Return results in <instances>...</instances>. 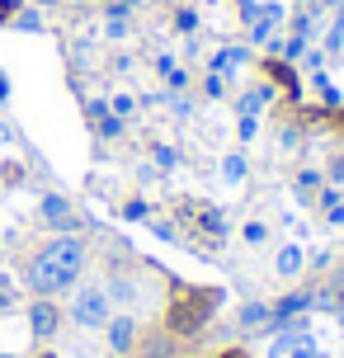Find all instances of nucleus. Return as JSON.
<instances>
[{"label":"nucleus","mask_w":344,"mask_h":358,"mask_svg":"<svg viewBox=\"0 0 344 358\" xmlns=\"http://www.w3.org/2000/svg\"><path fill=\"white\" fill-rule=\"evenodd\" d=\"M321 189H326V175H321V170H302V175H297V194H302V198L321 194Z\"/></svg>","instance_id":"nucleus-11"},{"label":"nucleus","mask_w":344,"mask_h":358,"mask_svg":"<svg viewBox=\"0 0 344 358\" xmlns=\"http://www.w3.org/2000/svg\"><path fill=\"white\" fill-rule=\"evenodd\" d=\"M113 113H118V118H127V113H132V108H137V99H132V94H113Z\"/></svg>","instance_id":"nucleus-20"},{"label":"nucleus","mask_w":344,"mask_h":358,"mask_svg":"<svg viewBox=\"0 0 344 358\" xmlns=\"http://www.w3.org/2000/svg\"><path fill=\"white\" fill-rule=\"evenodd\" d=\"M38 213H43V222H48V227H57L62 236L80 231V217L71 213V203H66L62 194H43V203H38Z\"/></svg>","instance_id":"nucleus-3"},{"label":"nucleus","mask_w":344,"mask_h":358,"mask_svg":"<svg viewBox=\"0 0 344 358\" xmlns=\"http://www.w3.org/2000/svg\"><path fill=\"white\" fill-rule=\"evenodd\" d=\"M80 268H85V241L80 236H52L43 250L24 264V283L34 297H57L66 287L80 283Z\"/></svg>","instance_id":"nucleus-1"},{"label":"nucleus","mask_w":344,"mask_h":358,"mask_svg":"<svg viewBox=\"0 0 344 358\" xmlns=\"http://www.w3.org/2000/svg\"><path fill=\"white\" fill-rule=\"evenodd\" d=\"M19 179H24V165H0V184H19Z\"/></svg>","instance_id":"nucleus-21"},{"label":"nucleus","mask_w":344,"mask_h":358,"mask_svg":"<svg viewBox=\"0 0 344 358\" xmlns=\"http://www.w3.org/2000/svg\"><path fill=\"white\" fill-rule=\"evenodd\" d=\"M269 99H273L269 85H255V90H245V94H241V104H236V108H241V118H255V113L269 104Z\"/></svg>","instance_id":"nucleus-6"},{"label":"nucleus","mask_w":344,"mask_h":358,"mask_svg":"<svg viewBox=\"0 0 344 358\" xmlns=\"http://www.w3.org/2000/svg\"><path fill=\"white\" fill-rule=\"evenodd\" d=\"M57 325H62V311L52 306V297H38V302L29 306V330H34L38 340H52Z\"/></svg>","instance_id":"nucleus-5"},{"label":"nucleus","mask_w":344,"mask_h":358,"mask_svg":"<svg viewBox=\"0 0 344 358\" xmlns=\"http://www.w3.org/2000/svg\"><path fill=\"white\" fill-rule=\"evenodd\" d=\"M10 99V80H5V71H0V104Z\"/></svg>","instance_id":"nucleus-28"},{"label":"nucleus","mask_w":344,"mask_h":358,"mask_svg":"<svg viewBox=\"0 0 344 358\" xmlns=\"http://www.w3.org/2000/svg\"><path fill=\"white\" fill-rule=\"evenodd\" d=\"M245 57H250L245 48H222V52L213 57V71H217V76H231V71H241V66H245Z\"/></svg>","instance_id":"nucleus-7"},{"label":"nucleus","mask_w":344,"mask_h":358,"mask_svg":"<svg viewBox=\"0 0 344 358\" xmlns=\"http://www.w3.org/2000/svg\"><path fill=\"white\" fill-rule=\"evenodd\" d=\"M222 358H245V354H241V349H236V354H222Z\"/></svg>","instance_id":"nucleus-31"},{"label":"nucleus","mask_w":344,"mask_h":358,"mask_svg":"<svg viewBox=\"0 0 344 358\" xmlns=\"http://www.w3.org/2000/svg\"><path fill=\"white\" fill-rule=\"evenodd\" d=\"M245 170H250V165H245V156H241V151H231V156L222 161V179H227V184H241V179H245Z\"/></svg>","instance_id":"nucleus-10"},{"label":"nucleus","mask_w":344,"mask_h":358,"mask_svg":"<svg viewBox=\"0 0 344 358\" xmlns=\"http://www.w3.org/2000/svg\"><path fill=\"white\" fill-rule=\"evenodd\" d=\"M99 137H123V118H118V113H104V118H99Z\"/></svg>","instance_id":"nucleus-14"},{"label":"nucleus","mask_w":344,"mask_h":358,"mask_svg":"<svg viewBox=\"0 0 344 358\" xmlns=\"http://www.w3.org/2000/svg\"><path fill=\"white\" fill-rule=\"evenodd\" d=\"M85 113H90L94 123H99V118H104V113H109V104H104V99H90V104H85Z\"/></svg>","instance_id":"nucleus-25"},{"label":"nucleus","mask_w":344,"mask_h":358,"mask_svg":"<svg viewBox=\"0 0 344 358\" xmlns=\"http://www.w3.org/2000/svg\"><path fill=\"white\" fill-rule=\"evenodd\" d=\"M264 321H269V306H259V302L241 306V325H245V330H259Z\"/></svg>","instance_id":"nucleus-12"},{"label":"nucleus","mask_w":344,"mask_h":358,"mask_svg":"<svg viewBox=\"0 0 344 358\" xmlns=\"http://www.w3.org/2000/svg\"><path fill=\"white\" fill-rule=\"evenodd\" d=\"M132 335H137L132 316H109V344H113V349H127V344H132Z\"/></svg>","instance_id":"nucleus-8"},{"label":"nucleus","mask_w":344,"mask_h":358,"mask_svg":"<svg viewBox=\"0 0 344 358\" xmlns=\"http://www.w3.org/2000/svg\"><path fill=\"white\" fill-rule=\"evenodd\" d=\"M5 142H10V127H5V123H0V146H5Z\"/></svg>","instance_id":"nucleus-29"},{"label":"nucleus","mask_w":344,"mask_h":358,"mask_svg":"<svg viewBox=\"0 0 344 358\" xmlns=\"http://www.w3.org/2000/svg\"><path fill=\"white\" fill-rule=\"evenodd\" d=\"M151 156H156V165H161V170H175V161H180V156H175V146H156Z\"/></svg>","instance_id":"nucleus-19"},{"label":"nucleus","mask_w":344,"mask_h":358,"mask_svg":"<svg viewBox=\"0 0 344 358\" xmlns=\"http://www.w3.org/2000/svg\"><path fill=\"white\" fill-rule=\"evenodd\" d=\"M38 358H57V354H52V349H48V354H38Z\"/></svg>","instance_id":"nucleus-32"},{"label":"nucleus","mask_w":344,"mask_h":358,"mask_svg":"<svg viewBox=\"0 0 344 358\" xmlns=\"http://www.w3.org/2000/svg\"><path fill=\"white\" fill-rule=\"evenodd\" d=\"M203 94H208V99H222V94H227V76L208 71V80H203Z\"/></svg>","instance_id":"nucleus-15"},{"label":"nucleus","mask_w":344,"mask_h":358,"mask_svg":"<svg viewBox=\"0 0 344 358\" xmlns=\"http://www.w3.org/2000/svg\"><path fill=\"white\" fill-rule=\"evenodd\" d=\"M194 24H199V15H194V10H180V29L184 34H194Z\"/></svg>","instance_id":"nucleus-27"},{"label":"nucleus","mask_w":344,"mask_h":358,"mask_svg":"<svg viewBox=\"0 0 344 358\" xmlns=\"http://www.w3.org/2000/svg\"><path fill=\"white\" fill-rule=\"evenodd\" d=\"M330 189H340V184H344V156H335V161H330Z\"/></svg>","instance_id":"nucleus-22"},{"label":"nucleus","mask_w":344,"mask_h":358,"mask_svg":"<svg viewBox=\"0 0 344 358\" xmlns=\"http://www.w3.org/2000/svg\"><path fill=\"white\" fill-rule=\"evenodd\" d=\"M203 227H208V231H227V222H222V213H213V208H208V213H203Z\"/></svg>","instance_id":"nucleus-23"},{"label":"nucleus","mask_w":344,"mask_h":358,"mask_svg":"<svg viewBox=\"0 0 344 358\" xmlns=\"http://www.w3.org/2000/svg\"><path fill=\"white\" fill-rule=\"evenodd\" d=\"M283 57H288V62H302V57H307V38H297V34H292L288 43H283Z\"/></svg>","instance_id":"nucleus-16"},{"label":"nucleus","mask_w":344,"mask_h":358,"mask_svg":"<svg viewBox=\"0 0 344 358\" xmlns=\"http://www.w3.org/2000/svg\"><path fill=\"white\" fill-rule=\"evenodd\" d=\"M269 358H316V340L307 330H283V335H273Z\"/></svg>","instance_id":"nucleus-4"},{"label":"nucleus","mask_w":344,"mask_h":358,"mask_svg":"<svg viewBox=\"0 0 344 358\" xmlns=\"http://www.w3.org/2000/svg\"><path fill=\"white\" fill-rule=\"evenodd\" d=\"M71 321L80 325V330L109 325V292H104V287H80L71 297Z\"/></svg>","instance_id":"nucleus-2"},{"label":"nucleus","mask_w":344,"mask_h":358,"mask_svg":"<svg viewBox=\"0 0 344 358\" xmlns=\"http://www.w3.org/2000/svg\"><path fill=\"white\" fill-rule=\"evenodd\" d=\"M146 222H151V217H146ZM151 231H156V241H165V245H175V241H180V231H175L170 222H151Z\"/></svg>","instance_id":"nucleus-17"},{"label":"nucleus","mask_w":344,"mask_h":358,"mask_svg":"<svg viewBox=\"0 0 344 358\" xmlns=\"http://www.w3.org/2000/svg\"><path fill=\"white\" fill-rule=\"evenodd\" d=\"M273 268H278L283 278H292V273L302 268V250H297V245H283V250L273 255Z\"/></svg>","instance_id":"nucleus-9"},{"label":"nucleus","mask_w":344,"mask_h":358,"mask_svg":"<svg viewBox=\"0 0 344 358\" xmlns=\"http://www.w3.org/2000/svg\"><path fill=\"white\" fill-rule=\"evenodd\" d=\"M123 217H127V222H146L151 213H146V203H142V198H132V203H123Z\"/></svg>","instance_id":"nucleus-18"},{"label":"nucleus","mask_w":344,"mask_h":358,"mask_svg":"<svg viewBox=\"0 0 344 358\" xmlns=\"http://www.w3.org/2000/svg\"><path fill=\"white\" fill-rule=\"evenodd\" d=\"M43 5H57V0H43Z\"/></svg>","instance_id":"nucleus-33"},{"label":"nucleus","mask_w":344,"mask_h":358,"mask_svg":"<svg viewBox=\"0 0 344 358\" xmlns=\"http://www.w3.org/2000/svg\"><path fill=\"white\" fill-rule=\"evenodd\" d=\"M302 5H311V0H302Z\"/></svg>","instance_id":"nucleus-34"},{"label":"nucleus","mask_w":344,"mask_h":358,"mask_svg":"<svg viewBox=\"0 0 344 358\" xmlns=\"http://www.w3.org/2000/svg\"><path fill=\"white\" fill-rule=\"evenodd\" d=\"M118 5H127V10H132V5H142V0H118Z\"/></svg>","instance_id":"nucleus-30"},{"label":"nucleus","mask_w":344,"mask_h":358,"mask_svg":"<svg viewBox=\"0 0 344 358\" xmlns=\"http://www.w3.org/2000/svg\"><path fill=\"white\" fill-rule=\"evenodd\" d=\"M264 236H269V231H264V227H259V222H250V227H245V241H250V245H259V241H264Z\"/></svg>","instance_id":"nucleus-26"},{"label":"nucleus","mask_w":344,"mask_h":358,"mask_svg":"<svg viewBox=\"0 0 344 358\" xmlns=\"http://www.w3.org/2000/svg\"><path fill=\"white\" fill-rule=\"evenodd\" d=\"M326 222H330V227H344V198L326 208Z\"/></svg>","instance_id":"nucleus-24"},{"label":"nucleus","mask_w":344,"mask_h":358,"mask_svg":"<svg viewBox=\"0 0 344 358\" xmlns=\"http://www.w3.org/2000/svg\"><path fill=\"white\" fill-rule=\"evenodd\" d=\"M0 358H5V354H0Z\"/></svg>","instance_id":"nucleus-35"},{"label":"nucleus","mask_w":344,"mask_h":358,"mask_svg":"<svg viewBox=\"0 0 344 358\" xmlns=\"http://www.w3.org/2000/svg\"><path fill=\"white\" fill-rule=\"evenodd\" d=\"M326 48H330V52H344V5H340V15H335V29H330Z\"/></svg>","instance_id":"nucleus-13"}]
</instances>
